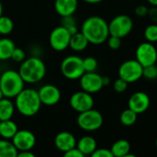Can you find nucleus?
I'll list each match as a JSON object with an SVG mask.
<instances>
[{
	"instance_id": "nucleus-20",
	"label": "nucleus",
	"mask_w": 157,
	"mask_h": 157,
	"mask_svg": "<svg viewBox=\"0 0 157 157\" xmlns=\"http://www.w3.org/2000/svg\"><path fill=\"white\" fill-rule=\"evenodd\" d=\"M15 104L8 98L0 99V121H6L12 119L15 113Z\"/></svg>"
},
{
	"instance_id": "nucleus-3",
	"label": "nucleus",
	"mask_w": 157,
	"mask_h": 157,
	"mask_svg": "<svg viewBox=\"0 0 157 157\" xmlns=\"http://www.w3.org/2000/svg\"><path fill=\"white\" fill-rule=\"evenodd\" d=\"M18 73L25 83L35 84L44 78L46 75V66L41 59L38 57H29L21 63Z\"/></svg>"
},
{
	"instance_id": "nucleus-44",
	"label": "nucleus",
	"mask_w": 157,
	"mask_h": 157,
	"mask_svg": "<svg viewBox=\"0 0 157 157\" xmlns=\"http://www.w3.org/2000/svg\"><path fill=\"white\" fill-rule=\"evenodd\" d=\"M155 145H156V148H157V139H156V141H155Z\"/></svg>"
},
{
	"instance_id": "nucleus-42",
	"label": "nucleus",
	"mask_w": 157,
	"mask_h": 157,
	"mask_svg": "<svg viewBox=\"0 0 157 157\" xmlns=\"http://www.w3.org/2000/svg\"><path fill=\"white\" fill-rule=\"evenodd\" d=\"M2 14H3V6H2V3L0 1V17L2 16Z\"/></svg>"
},
{
	"instance_id": "nucleus-29",
	"label": "nucleus",
	"mask_w": 157,
	"mask_h": 157,
	"mask_svg": "<svg viewBox=\"0 0 157 157\" xmlns=\"http://www.w3.org/2000/svg\"><path fill=\"white\" fill-rule=\"evenodd\" d=\"M83 65L86 72H96L98 68V61L94 57H86L83 59Z\"/></svg>"
},
{
	"instance_id": "nucleus-1",
	"label": "nucleus",
	"mask_w": 157,
	"mask_h": 157,
	"mask_svg": "<svg viewBox=\"0 0 157 157\" xmlns=\"http://www.w3.org/2000/svg\"><path fill=\"white\" fill-rule=\"evenodd\" d=\"M81 32L86 36L89 43L99 45L107 41L109 37V23L101 17L92 16L83 22Z\"/></svg>"
},
{
	"instance_id": "nucleus-33",
	"label": "nucleus",
	"mask_w": 157,
	"mask_h": 157,
	"mask_svg": "<svg viewBox=\"0 0 157 157\" xmlns=\"http://www.w3.org/2000/svg\"><path fill=\"white\" fill-rule=\"evenodd\" d=\"M92 157H114L113 154L111 153L110 149H106V148H99L96 149L94 153L91 155Z\"/></svg>"
},
{
	"instance_id": "nucleus-26",
	"label": "nucleus",
	"mask_w": 157,
	"mask_h": 157,
	"mask_svg": "<svg viewBox=\"0 0 157 157\" xmlns=\"http://www.w3.org/2000/svg\"><path fill=\"white\" fill-rule=\"evenodd\" d=\"M14 29V23L12 19L6 16L0 17V35H8Z\"/></svg>"
},
{
	"instance_id": "nucleus-35",
	"label": "nucleus",
	"mask_w": 157,
	"mask_h": 157,
	"mask_svg": "<svg viewBox=\"0 0 157 157\" xmlns=\"http://www.w3.org/2000/svg\"><path fill=\"white\" fill-rule=\"evenodd\" d=\"M148 11H149V8L147 6L144 5H140L135 8V15L139 17H144L148 16Z\"/></svg>"
},
{
	"instance_id": "nucleus-31",
	"label": "nucleus",
	"mask_w": 157,
	"mask_h": 157,
	"mask_svg": "<svg viewBox=\"0 0 157 157\" xmlns=\"http://www.w3.org/2000/svg\"><path fill=\"white\" fill-rule=\"evenodd\" d=\"M13 61L17 62V63H22L25 59H26V54H25V52L20 49V48H15L13 52H12V55H11V58Z\"/></svg>"
},
{
	"instance_id": "nucleus-25",
	"label": "nucleus",
	"mask_w": 157,
	"mask_h": 157,
	"mask_svg": "<svg viewBox=\"0 0 157 157\" xmlns=\"http://www.w3.org/2000/svg\"><path fill=\"white\" fill-rule=\"evenodd\" d=\"M137 117H138V114L136 112H134L132 109L128 108L127 109L123 110L122 113L121 114L120 121H121V124L129 127V126H132L136 122Z\"/></svg>"
},
{
	"instance_id": "nucleus-38",
	"label": "nucleus",
	"mask_w": 157,
	"mask_h": 157,
	"mask_svg": "<svg viewBox=\"0 0 157 157\" xmlns=\"http://www.w3.org/2000/svg\"><path fill=\"white\" fill-rule=\"evenodd\" d=\"M35 155L33 153H31V150H28V151H21L18 152L17 156V157H34Z\"/></svg>"
},
{
	"instance_id": "nucleus-40",
	"label": "nucleus",
	"mask_w": 157,
	"mask_h": 157,
	"mask_svg": "<svg viewBox=\"0 0 157 157\" xmlns=\"http://www.w3.org/2000/svg\"><path fill=\"white\" fill-rule=\"evenodd\" d=\"M83 1H85L86 3H88V4H98V3L102 2L103 0H83Z\"/></svg>"
},
{
	"instance_id": "nucleus-41",
	"label": "nucleus",
	"mask_w": 157,
	"mask_h": 157,
	"mask_svg": "<svg viewBox=\"0 0 157 157\" xmlns=\"http://www.w3.org/2000/svg\"><path fill=\"white\" fill-rule=\"evenodd\" d=\"M153 6H157V0H147Z\"/></svg>"
},
{
	"instance_id": "nucleus-21",
	"label": "nucleus",
	"mask_w": 157,
	"mask_h": 157,
	"mask_svg": "<svg viewBox=\"0 0 157 157\" xmlns=\"http://www.w3.org/2000/svg\"><path fill=\"white\" fill-rule=\"evenodd\" d=\"M88 44L89 42L86 38V36L82 32L78 31L71 36L69 47L75 52H82L87 48Z\"/></svg>"
},
{
	"instance_id": "nucleus-14",
	"label": "nucleus",
	"mask_w": 157,
	"mask_h": 157,
	"mask_svg": "<svg viewBox=\"0 0 157 157\" xmlns=\"http://www.w3.org/2000/svg\"><path fill=\"white\" fill-rule=\"evenodd\" d=\"M39 97L41 104L45 106H54L61 100V91L60 89L52 84H47L42 86L39 90Z\"/></svg>"
},
{
	"instance_id": "nucleus-5",
	"label": "nucleus",
	"mask_w": 157,
	"mask_h": 157,
	"mask_svg": "<svg viewBox=\"0 0 157 157\" xmlns=\"http://www.w3.org/2000/svg\"><path fill=\"white\" fill-rule=\"evenodd\" d=\"M61 72L63 75L69 80L79 79L85 74L83 59L77 55L65 57L61 63Z\"/></svg>"
},
{
	"instance_id": "nucleus-36",
	"label": "nucleus",
	"mask_w": 157,
	"mask_h": 157,
	"mask_svg": "<svg viewBox=\"0 0 157 157\" xmlns=\"http://www.w3.org/2000/svg\"><path fill=\"white\" fill-rule=\"evenodd\" d=\"M65 157H85V155L80 152V150L77 147H75L63 154Z\"/></svg>"
},
{
	"instance_id": "nucleus-22",
	"label": "nucleus",
	"mask_w": 157,
	"mask_h": 157,
	"mask_svg": "<svg viewBox=\"0 0 157 157\" xmlns=\"http://www.w3.org/2000/svg\"><path fill=\"white\" fill-rule=\"evenodd\" d=\"M110 151L113 154V156L126 157L131 152V144L127 140L121 139L112 144Z\"/></svg>"
},
{
	"instance_id": "nucleus-13",
	"label": "nucleus",
	"mask_w": 157,
	"mask_h": 157,
	"mask_svg": "<svg viewBox=\"0 0 157 157\" xmlns=\"http://www.w3.org/2000/svg\"><path fill=\"white\" fill-rule=\"evenodd\" d=\"M12 143L18 152L31 150L36 144L35 135L28 130L17 131L12 138Z\"/></svg>"
},
{
	"instance_id": "nucleus-19",
	"label": "nucleus",
	"mask_w": 157,
	"mask_h": 157,
	"mask_svg": "<svg viewBox=\"0 0 157 157\" xmlns=\"http://www.w3.org/2000/svg\"><path fill=\"white\" fill-rule=\"evenodd\" d=\"M17 131V125L11 119L6 121H0V136L3 139L12 140Z\"/></svg>"
},
{
	"instance_id": "nucleus-2",
	"label": "nucleus",
	"mask_w": 157,
	"mask_h": 157,
	"mask_svg": "<svg viewBox=\"0 0 157 157\" xmlns=\"http://www.w3.org/2000/svg\"><path fill=\"white\" fill-rule=\"evenodd\" d=\"M41 101L37 90L33 88H23L15 98L16 109L25 117L35 116L40 109Z\"/></svg>"
},
{
	"instance_id": "nucleus-6",
	"label": "nucleus",
	"mask_w": 157,
	"mask_h": 157,
	"mask_svg": "<svg viewBox=\"0 0 157 157\" xmlns=\"http://www.w3.org/2000/svg\"><path fill=\"white\" fill-rule=\"evenodd\" d=\"M78 127L86 132H95L101 128L103 124L102 114L94 109L80 112L76 120Z\"/></svg>"
},
{
	"instance_id": "nucleus-8",
	"label": "nucleus",
	"mask_w": 157,
	"mask_h": 157,
	"mask_svg": "<svg viewBox=\"0 0 157 157\" xmlns=\"http://www.w3.org/2000/svg\"><path fill=\"white\" fill-rule=\"evenodd\" d=\"M133 28L132 19L127 15H119L109 23V35L119 38H124L129 35Z\"/></svg>"
},
{
	"instance_id": "nucleus-23",
	"label": "nucleus",
	"mask_w": 157,
	"mask_h": 157,
	"mask_svg": "<svg viewBox=\"0 0 157 157\" xmlns=\"http://www.w3.org/2000/svg\"><path fill=\"white\" fill-rule=\"evenodd\" d=\"M15 48L16 45L12 40L8 38L0 39V60L6 61L10 59Z\"/></svg>"
},
{
	"instance_id": "nucleus-24",
	"label": "nucleus",
	"mask_w": 157,
	"mask_h": 157,
	"mask_svg": "<svg viewBox=\"0 0 157 157\" xmlns=\"http://www.w3.org/2000/svg\"><path fill=\"white\" fill-rule=\"evenodd\" d=\"M18 154L17 149L7 139L0 140V157H17Z\"/></svg>"
},
{
	"instance_id": "nucleus-34",
	"label": "nucleus",
	"mask_w": 157,
	"mask_h": 157,
	"mask_svg": "<svg viewBox=\"0 0 157 157\" xmlns=\"http://www.w3.org/2000/svg\"><path fill=\"white\" fill-rule=\"evenodd\" d=\"M61 25L65 27L66 29H69L71 27L76 26V20L75 19L73 15L66 16V17H62V24Z\"/></svg>"
},
{
	"instance_id": "nucleus-18",
	"label": "nucleus",
	"mask_w": 157,
	"mask_h": 157,
	"mask_svg": "<svg viewBox=\"0 0 157 157\" xmlns=\"http://www.w3.org/2000/svg\"><path fill=\"white\" fill-rule=\"evenodd\" d=\"M76 147L86 155H91L97 147V141L92 136H84L76 143Z\"/></svg>"
},
{
	"instance_id": "nucleus-12",
	"label": "nucleus",
	"mask_w": 157,
	"mask_h": 157,
	"mask_svg": "<svg viewBox=\"0 0 157 157\" xmlns=\"http://www.w3.org/2000/svg\"><path fill=\"white\" fill-rule=\"evenodd\" d=\"M80 86L82 90L90 93L95 94L99 92L103 86L102 76L96 72H86L80 78Z\"/></svg>"
},
{
	"instance_id": "nucleus-7",
	"label": "nucleus",
	"mask_w": 157,
	"mask_h": 157,
	"mask_svg": "<svg viewBox=\"0 0 157 157\" xmlns=\"http://www.w3.org/2000/svg\"><path fill=\"white\" fill-rule=\"evenodd\" d=\"M144 67L135 60H127L123 62L119 68V77L124 79L129 84L137 82L143 77Z\"/></svg>"
},
{
	"instance_id": "nucleus-9",
	"label": "nucleus",
	"mask_w": 157,
	"mask_h": 157,
	"mask_svg": "<svg viewBox=\"0 0 157 157\" xmlns=\"http://www.w3.org/2000/svg\"><path fill=\"white\" fill-rule=\"evenodd\" d=\"M71 36V33L65 27L62 25L58 26L53 29L50 34V45L53 50L57 52H63L69 47Z\"/></svg>"
},
{
	"instance_id": "nucleus-32",
	"label": "nucleus",
	"mask_w": 157,
	"mask_h": 157,
	"mask_svg": "<svg viewBox=\"0 0 157 157\" xmlns=\"http://www.w3.org/2000/svg\"><path fill=\"white\" fill-rule=\"evenodd\" d=\"M107 40H108V45L111 50H118L121 46V38L109 35Z\"/></svg>"
},
{
	"instance_id": "nucleus-10",
	"label": "nucleus",
	"mask_w": 157,
	"mask_h": 157,
	"mask_svg": "<svg viewBox=\"0 0 157 157\" xmlns=\"http://www.w3.org/2000/svg\"><path fill=\"white\" fill-rule=\"evenodd\" d=\"M135 55L143 67L155 64L157 62V48L152 42H143L137 47Z\"/></svg>"
},
{
	"instance_id": "nucleus-15",
	"label": "nucleus",
	"mask_w": 157,
	"mask_h": 157,
	"mask_svg": "<svg viewBox=\"0 0 157 157\" xmlns=\"http://www.w3.org/2000/svg\"><path fill=\"white\" fill-rule=\"evenodd\" d=\"M150 98L149 96L142 91L135 92L129 98L128 106L129 109H132L137 114H142L145 112L150 107Z\"/></svg>"
},
{
	"instance_id": "nucleus-4",
	"label": "nucleus",
	"mask_w": 157,
	"mask_h": 157,
	"mask_svg": "<svg viewBox=\"0 0 157 157\" xmlns=\"http://www.w3.org/2000/svg\"><path fill=\"white\" fill-rule=\"evenodd\" d=\"M25 82L20 76L18 71L6 70L0 76V88L5 98H13L22 91Z\"/></svg>"
},
{
	"instance_id": "nucleus-43",
	"label": "nucleus",
	"mask_w": 157,
	"mask_h": 157,
	"mask_svg": "<svg viewBox=\"0 0 157 157\" xmlns=\"http://www.w3.org/2000/svg\"><path fill=\"white\" fill-rule=\"evenodd\" d=\"M3 98H4V95H3V92H2V90H1V88H0V99Z\"/></svg>"
},
{
	"instance_id": "nucleus-37",
	"label": "nucleus",
	"mask_w": 157,
	"mask_h": 157,
	"mask_svg": "<svg viewBox=\"0 0 157 157\" xmlns=\"http://www.w3.org/2000/svg\"><path fill=\"white\" fill-rule=\"evenodd\" d=\"M148 17L153 21V23H157V6H153L149 9Z\"/></svg>"
},
{
	"instance_id": "nucleus-16",
	"label": "nucleus",
	"mask_w": 157,
	"mask_h": 157,
	"mask_svg": "<svg viewBox=\"0 0 157 157\" xmlns=\"http://www.w3.org/2000/svg\"><path fill=\"white\" fill-rule=\"evenodd\" d=\"M76 139L75 135L69 132H61L54 138L55 147L63 154L75 147H76Z\"/></svg>"
},
{
	"instance_id": "nucleus-39",
	"label": "nucleus",
	"mask_w": 157,
	"mask_h": 157,
	"mask_svg": "<svg viewBox=\"0 0 157 157\" xmlns=\"http://www.w3.org/2000/svg\"><path fill=\"white\" fill-rule=\"evenodd\" d=\"M102 81H103V86H109L110 84V78L109 76H102Z\"/></svg>"
},
{
	"instance_id": "nucleus-27",
	"label": "nucleus",
	"mask_w": 157,
	"mask_h": 157,
	"mask_svg": "<svg viewBox=\"0 0 157 157\" xmlns=\"http://www.w3.org/2000/svg\"><path fill=\"white\" fill-rule=\"evenodd\" d=\"M144 38L146 41L152 43L157 42V23H153L145 28Z\"/></svg>"
},
{
	"instance_id": "nucleus-28",
	"label": "nucleus",
	"mask_w": 157,
	"mask_h": 157,
	"mask_svg": "<svg viewBox=\"0 0 157 157\" xmlns=\"http://www.w3.org/2000/svg\"><path fill=\"white\" fill-rule=\"evenodd\" d=\"M143 77H144L147 80H155L157 78V65L151 64L148 66L144 67V73Z\"/></svg>"
},
{
	"instance_id": "nucleus-11",
	"label": "nucleus",
	"mask_w": 157,
	"mask_h": 157,
	"mask_svg": "<svg viewBox=\"0 0 157 157\" xmlns=\"http://www.w3.org/2000/svg\"><path fill=\"white\" fill-rule=\"evenodd\" d=\"M69 103L74 110L80 113L93 109L94 98L92 97V94L82 90L74 93L70 98Z\"/></svg>"
},
{
	"instance_id": "nucleus-17",
	"label": "nucleus",
	"mask_w": 157,
	"mask_h": 157,
	"mask_svg": "<svg viewBox=\"0 0 157 157\" xmlns=\"http://www.w3.org/2000/svg\"><path fill=\"white\" fill-rule=\"evenodd\" d=\"M78 6V0H55L54 8L61 17L74 15Z\"/></svg>"
},
{
	"instance_id": "nucleus-30",
	"label": "nucleus",
	"mask_w": 157,
	"mask_h": 157,
	"mask_svg": "<svg viewBox=\"0 0 157 157\" xmlns=\"http://www.w3.org/2000/svg\"><path fill=\"white\" fill-rule=\"evenodd\" d=\"M129 86V83L125 81L124 79L119 77L113 84V88L117 93H123L127 90Z\"/></svg>"
}]
</instances>
